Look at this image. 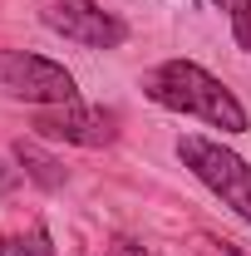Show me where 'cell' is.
Wrapping results in <instances>:
<instances>
[{
    "mask_svg": "<svg viewBox=\"0 0 251 256\" xmlns=\"http://www.w3.org/2000/svg\"><path fill=\"white\" fill-rule=\"evenodd\" d=\"M143 89H148L153 104L178 108V114H197V118H207V124L222 128V133H246V128H251L246 124V108L236 104V94H232L222 79H212L202 64H192V60L158 64Z\"/></svg>",
    "mask_w": 251,
    "mask_h": 256,
    "instance_id": "6da1fadb",
    "label": "cell"
},
{
    "mask_svg": "<svg viewBox=\"0 0 251 256\" xmlns=\"http://www.w3.org/2000/svg\"><path fill=\"white\" fill-rule=\"evenodd\" d=\"M178 158L188 162L236 217L251 222V168L236 158L232 148H222V143H212V138H182V143H178Z\"/></svg>",
    "mask_w": 251,
    "mask_h": 256,
    "instance_id": "7a4b0ae2",
    "label": "cell"
},
{
    "mask_svg": "<svg viewBox=\"0 0 251 256\" xmlns=\"http://www.w3.org/2000/svg\"><path fill=\"white\" fill-rule=\"evenodd\" d=\"M0 79H5V89L15 98H25V104H44V108H54V104H74V74L64 69V64L44 60V54H30V50H5L0 54Z\"/></svg>",
    "mask_w": 251,
    "mask_h": 256,
    "instance_id": "3957f363",
    "label": "cell"
},
{
    "mask_svg": "<svg viewBox=\"0 0 251 256\" xmlns=\"http://www.w3.org/2000/svg\"><path fill=\"white\" fill-rule=\"evenodd\" d=\"M44 25L74 44H89V50H114L124 44V20H114L108 10H98L94 0H44Z\"/></svg>",
    "mask_w": 251,
    "mask_h": 256,
    "instance_id": "277c9868",
    "label": "cell"
},
{
    "mask_svg": "<svg viewBox=\"0 0 251 256\" xmlns=\"http://www.w3.org/2000/svg\"><path fill=\"white\" fill-rule=\"evenodd\" d=\"M34 128L44 138H64V143H79V148H104L114 138V114L79 108V104H54V108L34 114Z\"/></svg>",
    "mask_w": 251,
    "mask_h": 256,
    "instance_id": "5b68a950",
    "label": "cell"
},
{
    "mask_svg": "<svg viewBox=\"0 0 251 256\" xmlns=\"http://www.w3.org/2000/svg\"><path fill=\"white\" fill-rule=\"evenodd\" d=\"M15 162L25 168V178H34L44 192H54V188H64V162L60 158H50L40 143H30V138H20L15 143Z\"/></svg>",
    "mask_w": 251,
    "mask_h": 256,
    "instance_id": "8992f818",
    "label": "cell"
},
{
    "mask_svg": "<svg viewBox=\"0 0 251 256\" xmlns=\"http://www.w3.org/2000/svg\"><path fill=\"white\" fill-rule=\"evenodd\" d=\"M217 5H226V10H232L236 44H242V50H251V0H217Z\"/></svg>",
    "mask_w": 251,
    "mask_h": 256,
    "instance_id": "52a82bcc",
    "label": "cell"
},
{
    "mask_svg": "<svg viewBox=\"0 0 251 256\" xmlns=\"http://www.w3.org/2000/svg\"><path fill=\"white\" fill-rule=\"evenodd\" d=\"M0 256H54V252L44 246V236H40L34 246H25L20 236H0Z\"/></svg>",
    "mask_w": 251,
    "mask_h": 256,
    "instance_id": "ba28073f",
    "label": "cell"
},
{
    "mask_svg": "<svg viewBox=\"0 0 251 256\" xmlns=\"http://www.w3.org/2000/svg\"><path fill=\"white\" fill-rule=\"evenodd\" d=\"M108 256H148V252H143L138 242H128V236H118V242L108 246Z\"/></svg>",
    "mask_w": 251,
    "mask_h": 256,
    "instance_id": "9c48e42d",
    "label": "cell"
},
{
    "mask_svg": "<svg viewBox=\"0 0 251 256\" xmlns=\"http://www.w3.org/2000/svg\"><path fill=\"white\" fill-rule=\"evenodd\" d=\"M15 182H20V172H15V168H5V162H0V192H10V188H15Z\"/></svg>",
    "mask_w": 251,
    "mask_h": 256,
    "instance_id": "30bf717a",
    "label": "cell"
},
{
    "mask_svg": "<svg viewBox=\"0 0 251 256\" xmlns=\"http://www.w3.org/2000/svg\"><path fill=\"white\" fill-rule=\"evenodd\" d=\"M222 252H226V256H246L242 246H236V242H222Z\"/></svg>",
    "mask_w": 251,
    "mask_h": 256,
    "instance_id": "8fae6325",
    "label": "cell"
},
{
    "mask_svg": "<svg viewBox=\"0 0 251 256\" xmlns=\"http://www.w3.org/2000/svg\"><path fill=\"white\" fill-rule=\"evenodd\" d=\"M192 5H202V0H192Z\"/></svg>",
    "mask_w": 251,
    "mask_h": 256,
    "instance_id": "7c38bea8",
    "label": "cell"
}]
</instances>
